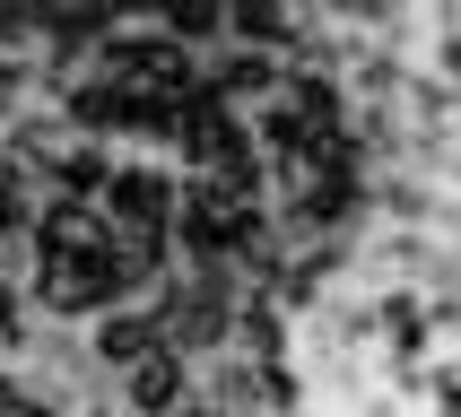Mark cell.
<instances>
[{"instance_id":"6da1fadb","label":"cell","mask_w":461,"mask_h":417,"mask_svg":"<svg viewBox=\"0 0 461 417\" xmlns=\"http://www.w3.org/2000/svg\"><path fill=\"white\" fill-rule=\"evenodd\" d=\"M122 287L131 279H122V261H113V244H104V217L61 200L44 217V296L61 313H104Z\"/></svg>"},{"instance_id":"7a4b0ae2","label":"cell","mask_w":461,"mask_h":417,"mask_svg":"<svg viewBox=\"0 0 461 417\" xmlns=\"http://www.w3.org/2000/svg\"><path fill=\"white\" fill-rule=\"evenodd\" d=\"M175 217H183V235L201 244V253H235L244 235H253V208H244V182H192L175 200Z\"/></svg>"},{"instance_id":"3957f363","label":"cell","mask_w":461,"mask_h":417,"mask_svg":"<svg viewBox=\"0 0 461 417\" xmlns=\"http://www.w3.org/2000/svg\"><path fill=\"white\" fill-rule=\"evenodd\" d=\"M131 400H140V409H175V400H183V348L131 357Z\"/></svg>"},{"instance_id":"277c9868","label":"cell","mask_w":461,"mask_h":417,"mask_svg":"<svg viewBox=\"0 0 461 417\" xmlns=\"http://www.w3.org/2000/svg\"><path fill=\"white\" fill-rule=\"evenodd\" d=\"M218 26H235L244 44H261V52H270V44L287 35V9H279V0H218Z\"/></svg>"},{"instance_id":"5b68a950","label":"cell","mask_w":461,"mask_h":417,"mask_svg":"<svg viewBox=\"0 0 461 417\" xmlns=\"http://www.w3.org/2000/svg\"><path fill=\"white\" fill-rule=\"evenodd\" d=\"M96 348H104V365H131V357H149V348H166V331H157V322H140V313H104Z\"/></svg>"},{"instance_id":"8992f818","label":"cell","mask_w":461,"mask_h":417,"mask_svg":"<svg viewBox=\"0 0 461 417\" xmlns=\"http://www.w3.org/2000/svg\"><path fill=\"white\" fill-rule=\"evenodd\" d=\"M218 96H270V52H261V44H244L227 70H218Z\"/></svg>"},{"instance_id":"52a82bcc","label":"cell","mask_w":461,"mask_h":417,"mask_svg":"<svg viewBox=\"0 0 461 417\" xmlns=\"http://www.w3.org/2000/svg\"><path fill=\"white\" fill-rule=\"evenodd\" d=\"M157 18H166V35H175V44H192V35H209V26H218V0H157Z\"/></svg>"},{"instance_id":"ba28073f","label":"cell","mask_w":461,"mask_h":417,"mask_svg":"<svg viewBox=\"0 0 461 417\" xmlns=\"http://www.w3.org/2000/svg\"><path fill=\"white\" fill-rule=\"evenodd\" d=\"M44 18L61 26V35H78V26H96V18H104V0H44Z\"/></svg>"},{"instance_id":"9c48e42d","label":"cell","mask_w":461,"mask_h":417,"mask_svg":"<svg viewBox=\"0 0 461 417\" xmlns=\"http://www.w3.org/2000/svg\"><path fill=\"white\" fill-rule=\"evenodd\" d=\"M0 417H35V409H26V400H18V391H0Z\"/></svg>"}]
</instances>
